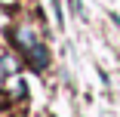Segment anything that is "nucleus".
I'll use <instances>...</instances> for the list:
<instances>
[{"label":"nucleus","instance_id":"1","mask_svg":"<svg viewBox=\"0 0 120 117\" xmlns=\"http://www.w3.org/2000/svg\"><path fill=\"white\" fill-rule=\"evenodd\" d=\"M25 56H28V62L37 68V71H43V68L49 65V53H46V46H43V43H34L31 49L25 53Z\"/></svg>","mask_w":120,"mask_h":117}]
</instances>
